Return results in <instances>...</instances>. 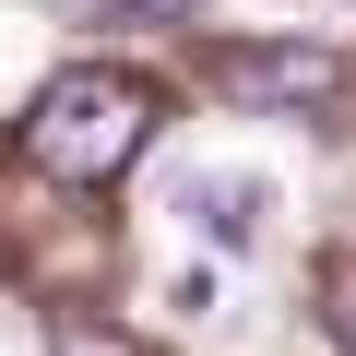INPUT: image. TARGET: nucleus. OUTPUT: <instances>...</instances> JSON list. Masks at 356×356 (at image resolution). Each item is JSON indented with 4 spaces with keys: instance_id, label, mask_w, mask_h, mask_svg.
<instances>
[{
    "instance_id": "nucleus-1",
    "label": "nucleus",
    "mask_w": 356,
    "mask_h": 356,
    "mask_svg": "<svg viewBox=\"0 0 356 356\" xmlns=\"http://www.w3.org/2000/svg\"><path fill=\"white\" fill-rule=\"evenodd\" d=\"M13 143H24V166L72 178V191H107V178L154 143V83L143 72H107V60H72V72L36 83V107H24Z\"/></svg>"
},
{
    "instance_id": "nucleus-2",
    "label": "nucleus",
    "mask_w": 356,
    "mask_h": 356,
    "mask_svg": "<svg viewBox=\"0 0 356 356\" xmlns=\"http://www.w3.org/2000/svg\"><path fill=\"white\" fill-rule=\"evenodd\" d=\"M202 72L250 107H309V119L344 107V48H321V36H226Z\"/></svg>"
},
{
    "instance_id": "nucleus-3",
    "label": "nucleus",
    "mask_w": 356,
    "mask_h": 356,
    "mask_svg": "<svg viewBox=\"0 0 356 356\" xmlns=\"http://www.w3.org/2000/svg\"><path fill=\"white\" fill-rule=\"evenodd\" d=\"M191 214L214 250H250L261 238V178H191Z\"/></svg>"
},
{
    "instance_id": "nucleus-4",
    "label": "nucleus",
    "mask_w": 356,
    "mask_h": 356,
    "mask_svg": "<svg viewBox=\"0 0 356 356\" xmlns=\"http://www.w3.org/2000/svg\"><path fill=\"white\" fill-rule=\"evenodd\" d=\"M48 356H143L119 321H95V309H48Z\"/></svg>"
},
{
    "instance_id": "nucleus-5",
    "label": "nucleus",
    "mask_w": 356,
    "mask_h": 356,
    "mask_svg": "<svg viewBox=\"0 0 356 356\" xmlns=\"http://www.w3.org/2000/svg\"><path fill=\"white\" fill-rule=\"evenodd\" d=\"M166 309H191V321H202V309H226V273H214V261H191V273L166 285Z\"/></svg>"
},
{
    "instance_id": "nucleus-6",
    "label": "nucleus",
    "mask_w": 356,
    "mask_h": 356,
    "mask_svg": "<svg viewBox=\"0 0 356 356\" xmlns=\"http://www.w3.org/2000/svg\"><path fill=\"white\" fill-rule=\"evenodd\" d=\"M332 332H344V356H356V273H332Z\"/></svg>"
},
{
    "instance_id": "nucleus-7",
    "label": "nucleus",
    "mask_w": 356,
    "mask_h": 356,
    "mask_svg": "<svg viewBox=\"0 0 356 356\" xmlns=\"http://www.w3.org/2000/svg\"><path fill=\"white\" fill-rule=\"evenodd\" d=\"M107 13H131V24H178L191 0H107Z\"/></svg>"
}]
</instances>
